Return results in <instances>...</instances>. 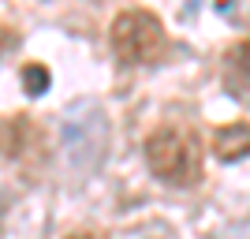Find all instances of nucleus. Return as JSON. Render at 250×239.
Wrapping results in <instances>:
<instances>
[{
    "label": "nucleus",
    "mask_w": 250,
    "mask_h": 239,
    "mask_svg": "<svg viewBox=\"0 0 250 239\" xmlns=\"http://www.w3.org/2000/svg\"><path fill=\"white\" fill-rule=\"evenodd\" d=\"M67 239H101V236H94V232H71Z\"/></svg>",
    "instance_id": "nucleus-9"
},
{
    "label": "nucleus",
    "mask_w": 250,
    "mask_h": 239,
    "mask_svg": "<svg viewBox=\"0 0 250 239\" xmlns=\"http://www.w3.org/2000/svg\"><path fill=\"white\" fill-rule=\"evenodd\" d=\"M224 86H228V94L250 101V38L228 49V56H224Z\"/></svg>",
    "instance_id": "nucleus-5"
},
{
    "label": "nucleus",
    "mask_w": 250,
    "mask_h": 239,
    "mask_svg": "<svg viewBox=\"0 0 250 239\" xmlns=\"http://www.w3.org/2000/svg\"><path fill=\"white\" fill-rule=\"evenodd\" d=\"M146 165L172 187H194L202 179V142L187 127L165 124L146 138Z\"/></svg>",
    "instance_id": "nucleus-1"
},
{
    "label": "nucleus",
    "mask_w": 250,
    "mask_h": 239,
    "mask_svg": "<svg viewBox=\"0 0 250 239\" xmlns=\"http://www.w3.org/2000/svg\"><path fill=\"white\" fill-rule=\"evenodd\" d=\"M108 42H112L116 60L131 64V67H138V64H157L168 49L161 19H157L153 11H138V8L116 15L112 30H108Z\"/></svg>",
    "instance_id": "nucleus-2"
},
{
    "label": "nucleus",
    "mask_w": 250,
    "mask_h": 239,
    "mask_svg": "<svg viewBox=\"0 0 250 239\" xmlns=\"http://www.w3.org/2000/svg\"><path fill=\"white\" fill-rule=\"evenodd\" d=\"M45 146V135L38 131L30 116H8L0 124V157L4 161H26Z\"/></svg>",
    "instance_id": "nucleus-4"
},
{
    "label": "nucleus",
    "mask_w": 250,
    "mask_h": 239,
    "mask_svg": "<svg viewBox=\"0 0 250 239\" xmlns=\"http://www.w3.org/2000/svg\"><path fill=\"white\" fill-rule=\"evenodd\" d=\"M22 90H26L30 97H42L45 90H49V67L26 64V67H22Z\"/></svg>",
    "instance_id": "nucleus-7"
},
{
    "label": "nucleus",
    "mask_w": 250,
    "mask_h": 239,
    "mask_svg": "<svg viewBox=\"0 0 250 239\" xmlns=\"http://www.w3.org/2000/svg\"><path fill=\"white\" fill-rule=\"evenodd\" d=\"M63 150L79 172H94L108 150V120L97 105H75L63 116Z\"/></svg>",
    "instance_id": "nucleus-3"
},
{
    "label": "nucleus",
    "mask_w": 250,
    "mask_h": 239,
    "mask_svg": "<svg viewBox=\"0 0 250 239\" xmlns=\"http://www.w3.org/2000/svg\"><path fill=\"white\" fill-rule=\"evenodd\" d=\"M213 153L220 161H243L250 157V124H228L213 131Z\"/></svg>",
    "instance_id": "nucleus-6"
},
{
    "label": "nucleus",
    "mask_w": 250,
    "mask_h": 239,
    "mask_svg": "<svg viewBox=\"0 0 250 239\" xmlns=\"http://www.w3.org/2000/svg\"><path fill=\"white\" fill-rule=\"evenodd\" d=\"M11 45H15V34H11V26H4V22H0V56H4Z\"/></svg>",
    "instance_id": "nucleus-8"
}]
</instances>
